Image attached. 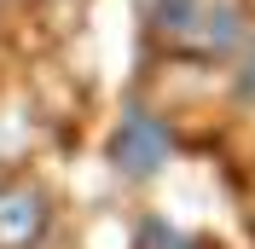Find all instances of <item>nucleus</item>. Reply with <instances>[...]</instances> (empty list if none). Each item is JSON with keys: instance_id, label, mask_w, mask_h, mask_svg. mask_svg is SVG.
Masks as SVG:
<instances>
[{"instance_id": "f03ea898", "label": "nucleus", "mask_w": 255, "mask_h": 249, "mask_svg": "<svg viewBox=\"0 0 255 249\" xmlns=\"http://www.w3.org/2000/svg\"><path fill=\"white\" fill-rule=\"evenodd\" d=\"M174 168V122L151 105H128L111 127V174L122 186H151Z\"/></svg>"}, {"instance_id": "f257e3e1", "label": "nucleus", "mask_w": 255, "mask_h": 249, "mask_svg": "<svg viewBox=\"0 0 255 249\" xmlns=\"http://www.w3.org/2000/svg\"><path fill=\"white\" fill-rule=\"evenodd\" d=\"M244 29L238 0H151V35L180 58H226Z\"/></svg>"}, {"instance_id": "7ed1b4c3", "label": "nucleus", "mask_w": 255, "mask_h": 249, "mask_svg": "<svg viewBox=\"0 0 255 249\" xmlns=\"http://www.w3.org/2000/svg\"><path fill=\"white\" fill-rule=\"evenodd\" d=\"M58 232V191L41 174H0V249H47Z\"/></svg>"}, {"instance_id": "39448f33", "label": "nucleus", "mask_w": 255, "mask_h": 249, "mask_svg": "<svg viewBox=\"0 0 255 249\" xmlns=\"http://www.w3.org/2000/svg\"><path fill=\"white\" fill-rule=\"evenodd\" d=\"M226 58H232V70H226V76H232V99H238L244 110H255V23L238 35V47L226 52Z\"/></svg>"}, {"instance_id": "20e7f679", "label": "nucleus", "mask_w": 255, "mask_h": 249, "mask_svg": "<svg viewBox=\"0 0 255 249\" xmlns=\"http://www.w3.org/2000/svg\"><path fill=\"white\" fill-rule=\"evenodd\" d=\"M133 249H215V238H209V232H191V226H180V220L145 215V226H139V238H133Z\"/></svg>"}]
</instances>
